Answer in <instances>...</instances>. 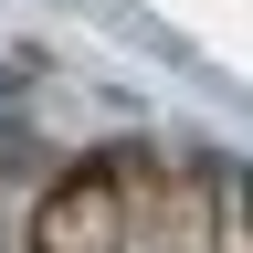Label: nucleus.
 Here are the masks:
<instances>
[{
	"instance_id": "nucleus-1",
	"label": "nucleus",
	"mask_w": 253,
	"mask_h": 253,
	"mask_svg": "<svg viewBox=\"0 0 253 253\" xmlns=\"http://www.w3.org/2000/svg\"><path fill=\"white\" fill-rule=\"evenodd\" d=\"M21 253H253V169L201 137H106L42 179Z\"/></svg>"
}]
</instances>
